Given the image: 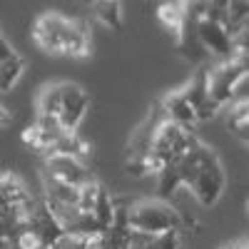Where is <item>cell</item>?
<instances>
[{"instance_id":"obj_12","label":"cell","mask_w":249,"mask_h":249,"mask_svg":"<svg viewBox=\"0 0 249 249\" xmlns=\"http://www.w3.org/2000/svg\"><path fill=\"white\" fill-rule=\"evenodd\" d=\"M90 152V144L82 140L77 132H65L62 135L53 147H50V152H45L43 157H48V155H68V157H77V160H82Z\"/></svg>"},{"instance_id":"obj_19","label":"cell","mask_w":249,"mask_h":249,"mask_svg":"<svg viewBox=\"0 0 249 249\" xmlns=\"http://www.w3.org/2000/svg\"><path fill=\"white\" fill-rule=\"evenodd\" d=\"M15 55V50H13V45L8 43V40L0 35V65H3V62L8 60V57H13Z\"/></svg>"},{"instance_id":"obj_16","label":"cell","mask_w":249,"mask_h":249,"mask_svg":"<svg viewBox=\"0 0 249 249\" xmlns=\"http://www.w3.org/2000/svg\"><path fill=\"white\" fill-rule=\"evenodd\" d=\"M23 72H25V60L15 53L13 57H8L3 65H0V92L13 90Z\"/></svg>"},{"instance_id":"obj_9","label":"cell","mask_w":249,"mask_h":249,"mask_svg":"<svg viewBox=\"0 0 249 249\" xmlns=\"http://www.w3.org/2000/svg\"><path fill=\"white\" fill-rule=\"evenodd\" d=\"M65 135V130H62V124L57 122V117H45V115H37L35 122L30 124V127L23 132V140L30 144L33 150L37 152H50L53 144Z\"/></svg>"},{"instance_id":"obj_2","label":"cell","mask_w":249,"mask_h":249,"mask_svg":"<svg viewBox=\"0 0 249 249\" xmlns=\"http://www.w3.org/2000/svg\"><path fill=\"white\" fill-rule=\"evenodd\" d=\"M124 224L130 232L137 234H170L179 232L182 217L170 202L164 199H127L124 202Z\"/></svg>"},{"instance_id":"obj_20","label":"cell","mask_w":249,"mask_h":249,"mask_svg":"<svg viewBox=\"0 0 249 249\" xmlns=\"http://www.w3.org/2000/svg\"><path fill=\"white\" fill-rule=\"evenodd\" d=\"M10 124H13V112L0 102V127H10Z\"/></svg>"},{"instance_id":"obj_11","label":"cell","mask_w":249,"mask_h":249,"mask_svg":"<svg viewBox=\"0 0 249 249\" xmlns=\"http://www.w3.org/2000/svg\"><path fill=\"white\" fill-rule=\"evenodd\" d=\"M28 197H30V192H28V187L23 184L20 177H15L10 172L0 175V207L15 210V207H20Z\"/></svg>"},{"instance_id":"obj_22","label":"cell","mask_w":249,"mask_h":249,"mask_svg":"<svg viewBox=\"0 0 249 249\" xmlns=\"http://www.w3.org/2000/svg\"><path fill=\"white\" fill-rule=\"evenodd\" d=\"M179 249H182V247H179Z\"/></svg>"},{"instance_id":"obj_21","label":"cell","mask_w":249,"mask_h":249,"mask_svg":"<svg viewBox=\"0 0 249 249\" xmlns=\"http://www.w3.org/2000/svg\"><path fill=\"white\" fill-rule=\"evenodd\" d=\"M222 249H249V244H247V239L242 237V239H234V242H227Z\"/></svg>"},{"instance_id":"obj_17","label":"cell","mask_w":249,"mask_h":249,"mask_svg":"<svg viewBox=\"0 0 249 249\" xmlns=\"http://www.w3.org/2000/svg\"><path fill=\"white\" fill-rule=\"evenodd\" d=\"M60 112V82H50L37 95V115L57 117Z\"/></svg>"},{"instance_id":"obj_13","label":"cell","mask_w":249,"mask_h":249,"mask_svg":"<svg viewBox=\"0 0 249 249\" xmlns=\"http://www.w3.org/2000/svg\"><path fill=\"white\" fill-rule=\"evenodd\" d=\"M227 130L232 137L247 144L249 140V102H239V105H230V115H227Z\"/></svg>"},{"instance_id":"obj_6","label":"cell","mask_w":249,"mask_h":249,"mask_svg":"<svg viewBox=\"0 0 249 249\" xmlns=\"http://www.w3.org/2000/svg\"><path fill=\"white\" fill-rule=\"evenodd\" d=\"M43 172L62 184L77 187V190L88 182H95V175L88 164L77 157H68V155H48L43 162Z\"/></svg>"},{"instance_id":"obj_7","label":"cell","mask_w":249,"mask_h":249,"mask_svg":"<svg viewBox=\"0 0 249 249\" xmlns=\"http://www.w3.org/2000/svg\"><path fill=\"white\" fill-rule=\"evenodd\" d=\"M90 107V97L75 82H60V112H57V122L62 124L65 132H75L77 124L82 122Z\"/></svg>"},{"instance_id":"obj_4","label":"cell","mask_w":249,"mask_h":249,"mask_svg":"<svg viewBox=\"0 0 249 249\" xmlns=\"http://www.w3.org/2000/svg\"><path fill=\"white\" fill-rule=\"evenodd\" d=\"M247 75V53H237L230 60H222L219 65L207 68V95L212 107L219 112L222 107H230L232 88Z\"/></svg>"},{"instance_id":"obj_15","label":"cell","mask_w":249,"mask_h":249,"mask_svg":"<svg viewBox=\"0 0 249 249\" xmlns=\"http://www.w3.org/2000/svg\"><path fill=\"white\" fill-rule=\"evenodd\" d=\"M184 13H187V3H162L157 8V18H160V23L167 28L175 37L184 23Z\"/></svg>"},{"instance_id":"obj_14","label":"cell","mask_w":249,"mask_h":249,"mask_svg":"<svg viewBox=\"0 0 249 249\" xmlns=\"http://www.w3.org/2000/svg\"><path fill=\"white\" fill-rule=\"evenodd\" d=\"M92 13L107 30H120L122 28V5L115 0H100L92 3Z\"/></svg>"},{"instance_id":"obj_5","label":"cell","mask_w":249,"mask_h":249,"mask_svg":"<svg viewBox=\"0 0 249 249\" xmlns=\"http://www.w3.org/2000/svg\"><path fill=\"white\" fill-rule=\"evenodd\" d=\"M195 13H197V20H195V33H197V43L199 48L207 53V55H214L222 60H230L237 55V48H234V37L230 35L222 23L217 20L207 18L204 10H202V3H195Z\"/></svg>"},{"instance_id":"obj_10","label":"cell","mask_w":249,"mask_h":249,"mask_svg":"<svg viewBox=\"0 0 249 249\" xmlns=\"http://www.w3.org/2000/svg\"><path fill=\"white\" fill-rule=\"evenodd\" d=\"M160 110H162L164 120L177 122V124H182V127H195V124H197L192 107L184 102V97L179 95V90H172V92L164 95L160 100Z\"/></svg>"},{"instance_id":"obj_18","label":"cell","mask_w":249,"mask_h":249,"mask_svg":"<svg viewBox=\"0 0 249 249\" xmlns=\"http://www.w3.org/2000/svg\"><path fill=\"white\" fill-rule=\"evenodd\" d=\"M90 237H80V234H62L50 244V249H88Z\"/></svg>"},{"instance_id":"obj_8","label":"cell","mask_w":249,"mask_h":249,"mask_svg":"<svg viewBox=\"0 0 249 249\" xmlns=\"http://www.w3.org/2000/svg\"><path fill=\"white\" fill-rule=\"evenodd\" d=\"M179 95L184 97L187 105L192 107L197 122L210 120V117L217 115V110L212 107V102H210V95H207V65H197L195 68L192 77L179 88Z\"/></svg>"},{"instance_id":"obj_3","label":"cell","mask_w":249,"mask_h":249,"mask_svg":"<svg viewBox=\"0 0 249 249\" xmlns=\"http://www.w3.org/2000/svg\"><path fill=\"white\" fill-rule=\"evenodd\" d=\"M224 184H227V177H224L222 162L214 155V150L204 144L199 162H197V170H195L190 184H187V190L195 195V199L202 207H212L219 199V195L224 192Z\"/></svg>"},{"instance_id":"obj_1","label":"cell","mask_w":249,"mask_h":249,"mask_svg":"<svg viewBox=\"0 0 249 249\" xmlns=\"http://www.w3.org/2000/svg\"><path fill=\"white\" fill-rule=\"evenodd\" d=\"M35 43L50 55H68V57H85L92 50L90 30L85 23L62 13H43L35 20L33 28Z\"/></svg>"}]
</instances>
